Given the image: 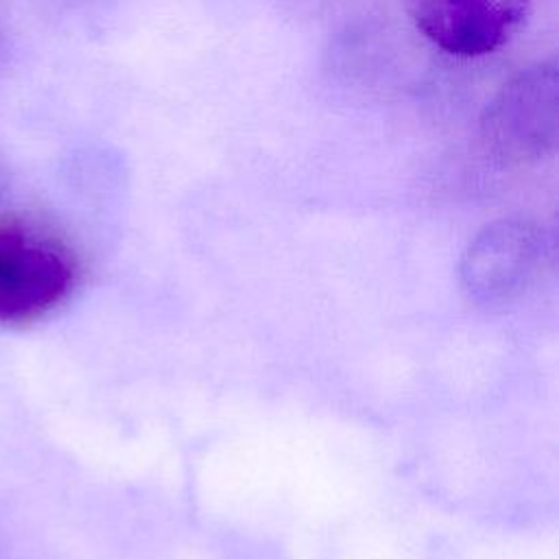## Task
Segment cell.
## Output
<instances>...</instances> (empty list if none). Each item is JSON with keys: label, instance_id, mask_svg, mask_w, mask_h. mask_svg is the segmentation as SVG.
Returning <instances> with one entry per match:
<instances>
[{"label": "cell", "instance_id": "5", "mask_svg": "<svg viewBox=\"0 0 559 559\" xmlns=\"http://www.w3.org/2000/svg\"><path fill=\"white\" fill-rule=\"evenodd\" d=\"M0 46H2V39H0Z\"/></svg>", "mask_w": 559, "mask_h": 559}, {"label": "cell", "instance_id": "2", "mask_svg": "<svg viewBox=\"0 0 559 559\" xmlns=\"http://www.w3.org/2000/svg\"><path fill=\"white\" fill-rule=\"evenodd\" d=\"M76 264L55 238L0 223V323L35 321L72 293Z\"/></svg>", "mask_w": 559, "mask_h": 559}, {"label": "cell", "instance_id": "3", "mask_svg": "<svg viewBox=\"0 0 559 559\" xmlns=\"http://www.w3.org/2000/svg\"><path fill=\"white\" fill-rule=\"evenodd\" d=\"M546 253V234L533 221H496L474 236L461 258L463 290L478 304H504L542 271Z\"/></svg>", "mask_w": 559, "mask_h": 559}, {"label": "cell", "instance_id": "1", "mask_svg": "<svg viewBox=\"0 0 559 559\" xmlns=\"http://www.w3.org/2000/svg\"><path fill=\"white\" fill-rule=\"evenodd\" d=\"M559 72L555 57L520 70L487 103L480 144L500 166H526L557 146Z\"/></svg>", "mask_w": 559, "mask_h": 559}, {"label": "cell", "instance_id": "4", "mask_svg": "<svg viewBox=\"0 0 559 559\" xmlns=\"http://www.w3.org/2000/svg\"><path fill=\"white\" fill-rule=\"evenodd\" d=\"M533 0H411L417 31L452 57H485L528 22Z\"/></svg>", "mask_w": 559, "mask_h": 559}]
</instances>
